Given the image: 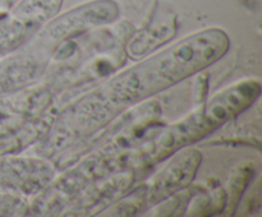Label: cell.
<instances>
[{"label":"cell","mask_w":262,"mask_h":217,"mask_svg":"<svg viewBox=\"0 0 262 217\" xmlns=\"http://www.w3.org/2000/svg\"><path fill=\"white\" fill-rule=\"evenodd\" d=\"M230 49L219 27L186 36L164 50L119 71L61 114L53 139L71 143L101 129L128 109L214 65Z\"/></svg>","instance_id":"6da1fadb"},{"label":"cell","mask_w":262,"mask_h":217,"mask_svg":"<svg viewBox=\"0 0 262 217\" xmlns=\"http://www.w3.org/2000/svg\"><path fill=\"white\" fill-rule=\"evenodd\" d=\"M261 94L257 79H243L215 93L179 122L164 128L136 153V165L152 166L178 150L209 137L212 132L239 116Z\"/></svg>","instance_id":"7a4b0ae2"},{"label":"cell","mask_w":262,"mask_h":217,"mask_svg":"<svg viewBox=\"0 0 262 217\" xmlns=\"http://www.w3.org/2000/svg\"><path fill=\"white\" fill-rule=\"evenodd\" d=\"M64 0H20L0 19V54H10L35 37L60 12Z\"/></svg>","instance_id":"3957f363"},{"label":"cell","mask_w":262,"mask_h":217,"mask_svg":"<svg viewBox=\"0 0 262 217\" xmlns=\"http://www.w3.org/2000/svg\"><path fill=\"white\" fill-rule=\"evenodd\" d=\"M201 162L202 153L191 146L170 155V160L151 179L150 183L141 186L146 208L186 190L193 183Z\"/></svg>","instance_id":"277c9868"},{"label":"cell","mask_w":262,"mask_h":217,"mask_svg":"<svg viewBox=\"0 0 262 217\" xmlns=\"http://www.w3.org/2000/svg\"><path fill=\"white\" fill-rule=\"evenodd\" d=\"M120 15L117 0H91L53 18L40 32L53 40L73 37L90 28L109 25Z\"/></svg>","instance_id":"5b68a950"},{"label":"cell","mask_w":262,"mask_h":217,"mask_svg":"<svg viewBox=\"0 0 262 217\" xmlns=\"http://www.w3.org/2000/svg\"><path fill=\"white\" fill-rule=\"evenodd\" d=\"M22 208V199L12 194L0 193V216L13 214Z\"/></svg>","instance_id":"8992f818"}]
</instances>
